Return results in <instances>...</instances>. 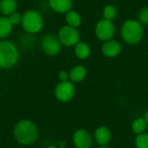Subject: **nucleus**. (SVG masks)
<instances>
[{
  "label": "nucleus",
  "instance_id": "obj_11",
  "mask_svg": "<svg viewBox=\"0 0 148 148\" xmlns=\"http://www.w3.org/2000/svg\"><path fill=\"white\" fill-rule=\"evenodd\" d=\"M95 138L96 142L101 146V147H105L106 145H108L111 140V132L110 130L106 127H99L95 133Z\"/></svg>",
  "mask_w": 148,
  "mask_h": 148
},
{
  "label": "nucleus",
  "instance_id": "obj_13",
  "mask_svg": "<svg viewBox=\"0 0 148 148\" xmlns=\"http://www.w3.org/2000/svg\"><path fill=\"white\" fill-rule=\"evenodd\" d=\"M87 75V69L82 65L74 67L69 72V80L72 82H80L84 80Z\"/></svg>",
  "mask_w": 148,
  "mask_h": 148
},
{
  "label": "nucleus",
  "instance_id": "obj_1",
  "mask_svg": "<svg viewBox=\"0 0 148 148\" xmlns=\"http://www.w3.org/2000/svg\"><path fill=\"white\" fill-rule=\"evenodd\" d=\"M38 132L36 125L29 121H20L14 128V136L22 145H30L37 139Z\"/></svg>",
  "mask_w": 148,
  "mask_h": 148
},
{
  "label": "nucleus",
  "instance_id": "obj_25",
  "mask_svg": "<svg viewBox=\"0 0 148 148\" xmlns=\"http://www.w3.org/2000/svg\"><path fill=\"white\" fill-rule=\"evenodd\" d=\"M47 148H56V147H53V146H50V147H48Z\"/></svg>",
  "mask_w": 148,
  "mask_h": 148
},
{
  "label": "nucleus",
  "instance_id": "obj_3",
  "mask_svg": "<svg viewBox=\"0 0 148 148\" xmlns=\"http://www.w3.org/2000/svg\"><path fill=\"white\" fill-rule=\"evenodd\" d=\"M121 36L125 42L129 44L140 42L143 37V29L141 24L135 20L127 21L121 28Z\"/></svg>",
  "mask_w": 148,
  "mask_h": 148
},
{
  "label": "nucleus",
  "instance_id": "obj_22",
  "mask_svg": "<svg viewBox=\"0 0 148 148\" xmlns=\"http://www.w3.org/2000/svg\"><path fill=\"white\" fill-rule=\"evenodd\" d=\"M139 19L141 23L148 24V7L142 9L139 14Z\"/></svg>",
  "mask_w": 148,
  "mask_h": 148
},
{
  "label": "nucleus",
  "instance_id": "obj_2",
  "mask_svg": "<svg viewBox=\"0 0 148 148\" xmlns=\"http://www.w3.org/2000/svg\"><path fill=\"white\" fill-rule=\"evenodd\" d=\"M19 58L16 46L9 40H0V69H8L14 67Z\"/></svg>",
  "mask_w": 148,
  "mask_h": 148
},
{
  "label": "nucleus",
  "instance_id": "obj_10",
  "mask_svg": "<svg viewBox=\"0 0 148 148\" xmlns=\"http://www.w3.org/2000/svg\"><path fill=\"white\" fill-rule=\"evenodd\" d=\"M121 50V43L114 40L108 41L102 47V52L107 57H114L120 54Z\"/></svg>",
  "mask_w": 148,
  "mask_h": 148
},
{
  "label": "nucleus",
  "instance_id": "obj_6",
  "mask_svg": "<svg viewBox=\"0 0 148 148\" xmlns=\"http://www.w3.org/2000/svg\"><path fill=\"white\" fill-rule=\"evenodd\" d=\"M55 95L60 101L68 102L74 97L75 86L70 81L61 82L56 88Z\"/></svg>",
  "mask_w": 148,
  "mask_h": 148
},
{
  "label": "nucleus",
  "instance_id": "obj_14",
  "mask_svg": "<svg viewBox=\"0 0 148 148\" xmlns=\"http://www.w3.org/2000/svg\"><path fill=\"white\" fill-rule=\"evenodd\" d=\"M13 29V25L10 22L8 16H0V40H3L8 37Z\"/></svg>",
  "mask_w": 148,
  "mask_h": 148
},
{
  "label": "nucleus",
  "instance_id": "obj_24",
  "mask_svg": "<svg viewBox=\"0 0 148 148\" xmlns=\"http://www.w3.org/2000/svg\"><path fill=\"white\" fill-rule=\"evenodd\" d=\"M146 121H147V125H148V111L147 112V114H146Z\"/></svg>",
  "mask_w": 148,
  "mask_h": 148
},
{
  "label": "nucleus",
  "instance_id": "obj_26",
  "mask_svg": "<svg viewBox=\"0 0 148 148\" xmlns=\"http://www.w3.org/2000/svg\"><path fill=\"white\" fill-rule=\"evenodd\" d=\"M100 148H109V147H101Z\"/></svg>",
  "mask_w": 148,
  "mask_h": 148
},
{
  "label": "nucleus",
  "instance_id": "obj_20",
  "mask_svg": "<svg viewBox=\"0 0 148 148\" xmlns=\"http://www.w3.org/2000/svg\"><path fill=\"white\" fill-rule=\"evenodd\" d=\"M137 148H148V134H138L135 139Z\"/></svg>",
  "mask_w": 148,
  "mask_h": 148
},
{
  "label": "nucleus",
  "instance_id": "obj_19",
  "mask_svg": "<svg viewBox=\"0 0 148 148\" xmlns=\"http://www.w3.org/2000/svg\"><path fill=\"white\" fill-rule=\"evenodd\" d=\"M117 15V10L113 5H107L103 10V16L107 20H113Z\"/></svg>",
  "mask_w": 148,
  "mask_h": 148
},
{
  "label": "nucleus",
  "instance_id": "obj_15",
  "mask_svg": "<svg viewBox=\"0 0 148 148\" xmlns=\"http://www.w3.org/2000/svg\"><path fill=\"white\" fill-rule=\"evenodd\" d=\"M16 0H0V11L3 16H10L16 10Z\"/></svg>",
  "mask_w": 148,
  "mask_h": 148
},
{
  "label": "nucleus",
  "instance_id": "obj_7",
  "mask_svg": "<svg viewBox=\"0 0 148 148\" xmlns=\"http://www.w3.org/2000/svg\"><path fill=\"white\" fill-rule=\"evenodd\" d=\"M115 29L113 23L109 20L104 19L100 21L96 25L95 33L97 37L104 42L110 41L114 36Z\"/></svg>",
  "mask_w": 148,
  "mask_h": 148
},
{
  "label": "nucleus",
  "instance_id": "obj_21",
  "mask_svg": "<svg viewBox=\"0 0 148 148\" xmlns=\"http://www.w3.org/2000/svg\"><path fill=\"white\" fill-rule=\"evenodd\" d=\"M8 18H9L10 22L11 23V24L14 26V25H18V24H20L22 23L23 16L20 13L15 11L14 13H12L10 16H8Z\"/></svg>",
  "mask_w": 148,
  "mask_h": 148
},
{
  "label": "nucleus",
  "instance_id": "obj_17",
  "mask_svg": "<svg viewBox=\"0 0 148 148\" xmlns=\"http://www.w3.org/2000/svg\"><path fill=\"white\" fill-rule=\"evenodd\" d=\"M66 21L68 24L71 27H78L82 23L81 16L75 10H69L66 14Z\"/></svg>",
  "mask_w": 148,
  "mask_h": 148
},
{
  "label": "nucleus",
  "instance_id": "obj_16",
  "mask_svg": "<svg viewBox=\"0 0 148 148\" xmlns=\"http://www.w3.org/2000/svg\"><path fill=\"white\" fill-rule=\"evenodd\" d=\"M75 56L80 59H86L90 55V49L88 44L85 42H78L75 47Z\"/></svg>",
  "mask_w": 148,
  "mask_h": 148
},
{
  "label": "nucleus",
  "instance_id": "obj_23",
  "mask_svg": "<svg viewBox=\"0 0 148 148\" xmlns=\"http://www.w3.org/2000/svg\"><path fill=\"white\" fill-rule=\"evenodd\" d=\"M59 79L61 80V82H65V81H69V73H68L65 70H62L59 73Z\"/></svg>",
  "mask_w": 148,
  "mask_h": 148
},
{
  "label": "nucleus",
  "instance_id": "obj_4",
  "mask_svg": "<svg viewBox=\"0 0 148 148\" xmlns=\"http://www.w3.org/2000/svg\"><path fill=\"white\" fill-rule=\"evenodd\" d=\"M21 24L27 33L36 34L41 31L43 27V19L37 10H29L23 15Z\"/></svg>",
  "mask_w": 148,
  "mask_h": 148
},
{
  "label": "nucleus",
  "instance_id": "obj_5",
  "mask_svg": "<svg viewBox=\"0 0 148 148\" xmlns=\"http://www.w3.org/2000/svg\"><path fill=\"white\" fill-rule=\"evenodd\" d=\"M58 39L62 44L67 47L75 46L80 40V35L77 29L69 25L61 28L58 33Z\"/></svg>",
  "mask_w": 148,
  "mask_h": 148
},
{
  "label": "nucleus",
  "instance_id": "obj_12",
  "mask_svg": "<svg viewBox=\"0 0 148 148\" xmlns=\"http://www.w3.org/2000/svg\"><path fill=\"white\" fill-rule=\"evenodd\" d=\"M50 8L57 13H68L72 8L71 0H49Z\"/></svg>",
  "mask_w": 148,
  "mask_h": 148
},
{
  "label": "nucleus",
  "instance_id": "obj_8",
  "mask_svg": "<svg viewBox=\"0 0 148 148\" xmlns=\"http://www.w3.org/2000/svg\"><path fill=\"white\" fill-rule=\"evenodd\" d=\"M61 42L59 39L53 35H47L43 36L41 42L42 50L49 56H56L61 50Z\"/></svg>",
  "mask_w": 148,
  "mask_h": 148
},
{
  "label": "nucleus",
  "instance_id": "obj_18",
  "mask_svg": "<svg viewBox=\"0 0 148 148\" xmlns=\"http://www.w3.org/2000/svg\"><path fill=\"white\" fill-rule=\"evenodd\" d=\"M147 127V122L146 119H143V118H138L134 120L132 124V130L136 134H144Z\"/></svg>",
  "mask_w": 148,
  "mask_h": 148
},
{
  "label": "nucleus",
  "instance_id": "obj_9",
  "mask_svg": "<svg viewBox=\"0 0 148 148\" xmlns=\"http://www.w3.org/2000/svg\"><path fill=\"white\" fill-rule=\"evenodd\" d=\"M73 142L77 148H90L93 144V140L88 131L79 129L73 135Z\"/></svg>",
  "mask_w": 148,
  "mask_h": 148
}]
</instances>
